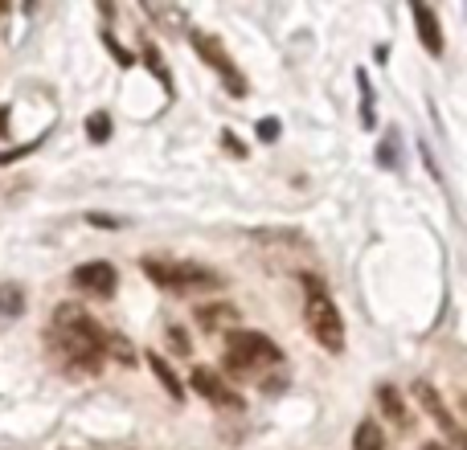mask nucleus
I'll list each match as a JSON object with an SVG mask.
<instances>
[{
    "instance_id": "1",
    "label": "nucleus",
    "mask_w": 467,
    "mask_h": 450,
    "mask_svg": "<svg viewBox=\"0 0 467 450\" xmlns=\"http://www.w3.org/2000/svg\"><path fill=\"white\" fill-rule=\"evenodd\" d=\"M49 336L62 348L66 361H78V364H87V369H99V361L107 356V332L74 303H62L54 312V332H49Z\"/></svg>"
},
{
    "instance_id": "2",
    "label": "nucleus",
    "mask_w": 467,
    "mask_h": 450,
    "mask_svg": "<svg viewBox=\"0 0 467 450\" xmlns=\"http://www.w3.org/2000/svg\"><path fill=\"white\" fill-rule=\"evenodd\" d=\"M283 361V348L271 344L263 332H250V328H234L226 340V364L230 373L238 377H254L258 369H275Z\"/></svg>"
},
{
    "instance_id": "3",
    "label": "nucleus",
    "mask_w": 467,
    "mask_h": 450,
    "mask_svg": "<svg viewBox=\"0 0 467 450\" xmlns=\"http://www.w3.org/2000/svg\"><path fill=\"white\" fill-rule=\"evenodd\" d=\"M144 274L156 287L172 291V295H197V291H218L222 279L202 262H164V258H148Z\"/></svg>"
},
{
    "instance_id": "4",
    "label": "nucleus",
    "mask_w": 467,
    "mask_h": 450,
    "mask_svg": "<svg viewBox=\"0 0 467 450\" xmlns=\"http://www.w3.org/2000/svg\"><path fill=\"white\" fill-rule=\"evenodd\" d=\"M304 320H307V332L316 336V344H320V348H328V353H340V348H345V320H340L332 295L316 279H307Z\"/></svg>"
},
{
    "instance_id": "5",
    "label": "nucleus",
    "mask_w": 467,
    "mask_h": 450,
    "mask_svg": "<svg viewBox=\"0 0 467 450\" xmlns=\"http://www.w3.org/2000/svg\"><path fill=\"white\" fill-rule=\"evenodd\" d=\"M74 287L87 291V295H111L119 287V274H115L111 262H82L74 271Z\"/></svg>"
},
{
    "instance_id": "6",
    "label": "nucleus",
    "mask_w": 467,
    "mask_h": 450,
    "mask_svg": "<svg viewBox=\"0 0 467 450\" xmlns=\"http://www.w3.org/2000/svg\"><path fill=\"white\" fill-rule=\"evenodd\" d=\"M193 389L210 405H222V410H234V405H242V397L234 394V385H226V381H222L213 369H193Z\"/></svg>"
},
{
    "instance_id": "7",
    "label": "nucleus",
    "mask_w": 467,
    "mask_h": 450,
    "mask_svg": "<svg viewBox=\"0 0 467 450\" xmlns=\"http://www.w3.org/2000/svg\"><path fill=\"white\" fill-rule=\"evenodd\" d=\"M193 46H197V54H202V57H210V62H213V70H218L222 78H226V87H230V90H246V82H242V74L234 70V62L226 57V49H222L218 41H213V37H205V33H193Z\"/></svg>"
},
{
    "instance_id": "8",
    "label": "nucleus",
    "mask_w": 467,
    "mask_h": 450,
    "mask_svg": "<svg viewBox=\"0 0 467 450\" xmlns=\"http://www.w3.org/2000/svg\"><path fill=\"white\" fill-rule=\"evenodd\" d=\"M414 397H419V402H422V410H427L431 418L439 422V430H443L447 438H460V426H455L451 410H447V405H443V394H439L435 385H427V381H419V385H414Z\"/></svg>"
},
{
    "instance_id": "9",
    "label": "nucleus",
    "mask_w": 467,
    "mask_h": 450,
    "mask_svg": "<svg viewBox=\"0 0 467 450\" xmlns=\"http://www.w3.org/2000/svg\"><path fill=\"white\" fill-rule=\"evenodd\" d=\"M414 25H419V37L431 54H443V33H439V16L427 5H414Z\"/></svg>"
},
{
    "instance_id": "10",
    "label": "nucleus",
    "mask_w": 467,
    "mask_h": 450,
    "mask_svg": "<svg viewBox=\"0 0 467 450\" xmlns=\"http://www.w3.org/2000/svg\"><path fill=\"white\" fill-rule=\"evenodd\" d=\"M378 405H381V414H386L394 426H410V410H406V402H402V394H398L394 385H381L378 389Z\"/></svg>"
},
{
    "instance_id": "11",
    "label": "nucleus",
    "mask_w": 467,
    "mask_h": 450,
    "mask_svg": "<svg viewBox=\"0 0 467 450\" xmlns=\"http://www.w3.org/2000/svg\"><path fill=\"white\" fill-rule=\"evenodd\" d=\"M197 323H205V332L234 328V323H238V312H234L230 303H205V307H197Z\"/></svg>"
},
{
    "instance_id": "12",
    "label": "nucleus",
    "mask_w": 467,
    "mask_h": 450,
    "mask_svg": "<svg viewBox=\"0 0 467 450\" xmlns=\"http://www.w3.org/2000/svg\"><path fill=\"white\" fill-rule=\"evenodd\" d=\"M144 361L152 364V373H156V381H161V385H164V394H169L172 402H181V397H185V394H181V377H177V373L169 369V361H164L161 353H148Z\"/></svg>"
},
{
    "instance_id": "13",
    "label": "nucleus",
    "mask_w": 467,
    "mask_h": 450,
    "mask_svg": "<svg viewBox=\"0 0 467 450\" xmlns=\"http://www.w3.org/2000/svg\"><path fill=\"white\" fill-rule=\"evenodd\" d=\"M353 450H386V435L378 422H361L353 435Z\"/></svg>"
},
{
    "instance_id": "14",
    "label": "nucleus",
    "mask_w": 467,
    "mask_h": 450,
    "mask_svg": "<svg viewBox=\"0 0 467 450\" xmlns=\"http://www.w3.org/2000/svg\"><path fill=\"white\" fill-rule=\"evenodd\" d=\"M87 131H90V139H95V144H103V139L111 136V119H107L103 111H95V115L87 119Z\"/></svg>"
},
{
    "instance_id": "15",
    "label": "nucleus",
    "mask_w": 467,
    "mask_h": 450,
    "mask_svg": "<svg viewBox=\"0 0 467 450\" xmlns=\"http://www.w3.org/2000/svg\"><path fill=\"white\" fill-rule=\"evenodd\" d=\"M0 312H13V315H21V312H25V299H21V291H16V287H5V291H0Z\"/></svg>"
},
{
    "instance_id": "16",
    "label": "nucleus",
    "mask_w": 467,
    "mask_h": 450,
    "mask_svg": "<svg viewBox=\"0 0 467 450\" xmlns=\"http://www.w3.org/2000/svg\"><path fill=\"white\" fill-rule=\"evenodd\" d=\"M169 344H172V348H177V353H181V356H185V353H189V336H185V332H181V328H169Z\"/></svg>"
},
{
    "instance_id": "17",
    "label": "nucleus",
    "mask_w": 467,
    "mask_h": 450,
    "mask_svg": "<svg viewBox=\"0 0 467 450\" xmlns=\"http://www.w3.org/2000/svg\"><path fill=\"white\" fill-rule=\"evenodd\" d=\"M275 136H279V123H275V119L258 123V139H275Z\"/></svg>"
},
{
    "instance_id": "18",
    "label": "nucleus",
    "mask_w": 467,
    "mask_h": 450,
    "mask_svg": "<svg viewBox=\"0 0 467 450\" xmlns=\"http://www.w3.org/2000/svg\"><path fill=\"white\" fill-rule=\"evenodd\" d=\"M422 450H443V446H435V443H427V446H422Z\"/></svg>"
},
{
    "instance_id": "19",
    "label": "nucleus",
    "mask_w": 467,
    "mask_h": 450,
    "mask_svg": "<svg viewBox=\"0 0 467 450\" xmlns=\"http://www.w3.org/2000/svg\"><path fill=\"white\" fill-rule=\"evenodd\" d=\"M5 13H8V5H0V16H5Z\"/></svg>"
}]
</instances>
